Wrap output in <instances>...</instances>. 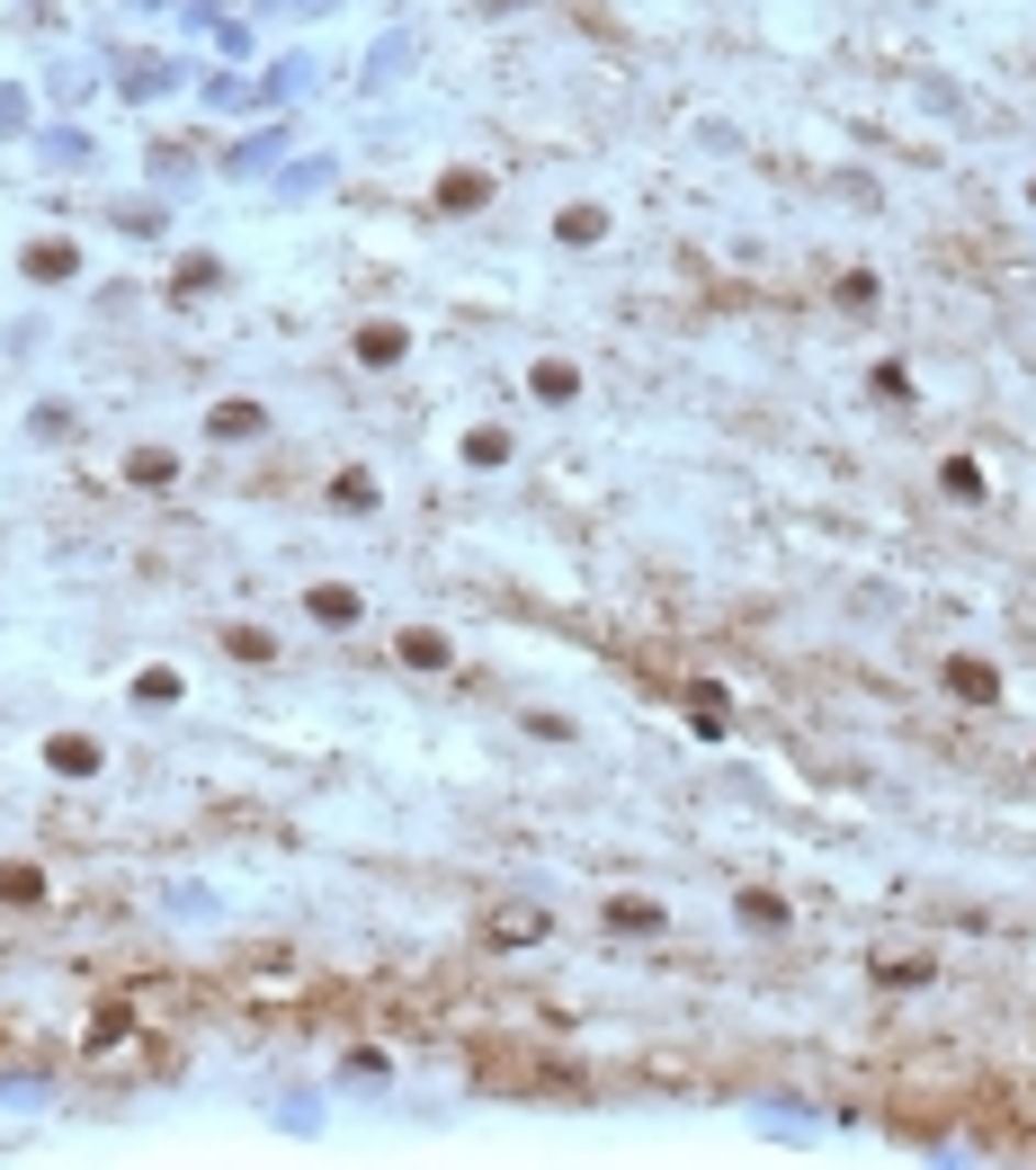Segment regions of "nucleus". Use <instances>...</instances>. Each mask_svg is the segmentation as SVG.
Here are the masks:
<instances>
[{"mask_svg": "<svg viewBox=\"0 0 1036 1170\" xmlns=\"http://www.w3.org/2000/svg\"><path fill=\"white\" fill-rule=\"evenodd\" d=\"M215 438H259V402H224L215 411Z\"/></svg>", "mask_w": 1036, "mask_h": 1170, "instance_id": "nucleus-4", "label": "nucleus"}, {"mask_svg": "<svg viewBox=\"0 0 1036 1170\" xmlns=\"http://www.w3.org/2000/svg\"><path fill=\"white\" fill-rule=\"evenodd\" d=\"M45 760H54V769H63V778H81V769H99V750H90V742H81V733H63V742H54V750H45Z\"/></svg>", "mask_w": 1036, "mask_h": 1170, "instance_id": "nucleus-2", "label": "nucleus"}, {"mask_svg": "<svg viewBox=\"0 0 1036 1170\" xmlns=\"http://www.w3.org/2000/svg\"><path fill=\"white\" fill-rule=\"evenodd\" d=\"M233 653H242V661H268V653H278V644H268L259 626H233Z\"/></svg>", "mask_w": 1036, "mask_h": 1170, "instance_id": "nucleus-8", "label": "nucleus"}, {"mask_svg": "<svg viewBox=\"0 0 1036 1170\" xmlns=\"http://www.w3.org/2000/svg\"><path fill=\"white\" fill-rule=\"evenodd\" d=\"M402 661H411V670H438V661H447V644H438L430 626H411V635H402Z\"/></svg>", "mask_w": 1036, "mask_h": 1170, "instance_id": "nucleus-5", "label": "nucleus"}, {"mask_svg": "<svg viewBox=\"0 0 1036 1170\" xmlns=\"http://www.w3.org/2000/svg\"><path fill=\"white\" fill-rule=\"evenodd\" d=\"M947 679H956V688H965V698H992V670H983V661H956V670H947Z\"/></svg>", "mask_w": 1036, "mask_h": 1170, "instance_id": "nucleus-7", "label": "nucleus"}, {"mask_svg": "<svg viewBox=\"0 0 1036 1170\" xmlns=\"http://www.w3.org/2000/svg\"><path fill=\"white\" fill-rule=\"evenodd\" d=\"M608 921H616V929H661V912H653V903H608Z\"/></svg>", "mask_w": 1036, "mask_h": 1170, "instance_id": "nucleus-6", "label": "nucleus"}, {"mask_svg": "<svg viewBox=\"0 0 1036 1170\" xmlns=\"http://www.w3.org/2000/svg\"><path fill=\"white\" fill-rule=\"evenodd\" d=\"M358 358H367V367H385V358H402V331H393V322H376V331H358Z\"/></svg>", "mask_w": 1036, "mask_h": 1170, "instance_id": "nucleus-3", "label": "nucleus"}, {"mask_svg": "<svg viewBox=\"0 0 1036 1170\" xmlns=\"http://www.w3.org/2000/svg\"><path fill=\"white\" fill-rule=\"evenodd\" d=\"M536 929H545V912H527V903H501V912H492V938H501V947H527Z\"/></svg>", "mask_w": 1036, "mask_h": 1170, "instance_id": "nucleus-1", "label": "nucleus"}]
</instances>
